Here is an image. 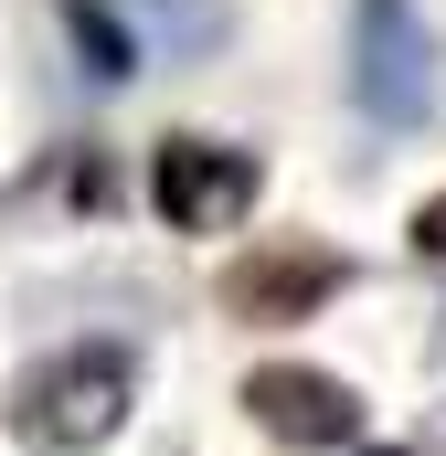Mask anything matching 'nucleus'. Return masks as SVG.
<instances>
[{"mask_svg":"<svg viewBox=\"0 0 446 456\" xmlns=\"http://www.w3.org/2000/svg\"><path fill=\"white\" fill-rule=\"evenodd\" d=\"M244 414H255L277 446H340V436L361 425L351 382H340V371H309V361H266V371L244 382Z\"/></svg>","mask_w":446,"mask_h":456,"instance_id":"4","label":"nucleus"},{"mask_svg":"<svg viewBox=\"0 0 446 456\" xmlns=\"http://www.w3.org/2000/svg\"><path fill=\"white\" fill-rule=\"evenodd\" d=\"M351 96L372 127H415L436 107V43L415 0H361L351 11Z\"/></svg>","mask_w":446,"mask_h":456,"instance_id":"2","label":"nucleus"},{"mask_svg":"<svg viewBox=\"0 0 446 456\" xmlns=\"http://www.w3.org/2000/svg\"><path fill=\"white\" fill-rule=\"evenodd\" d=\"M372 456H404V446H372Z\"/></svg>","mask_w":446,"mask_h":456,"instance_id":"8","label":"nucleus"},{"mask_svg":"<svg viewBox=\"0 0 446 456\" xmlns=\"http://www.w3.org/2000/svg\"><path fill=\"white\" fill-rule=\"evenodd\" d=\"M75 53H86V75H96V86H128V75H138L128 32H117V21L96 11V0H75Z\"/></svg>","mask_w":446,"mask_h":456,"instance_id":"6","label":"nucleus"},{"mask_svg":"<svg viewBox=\"0 0 446 456\" xmlns=\"http://www.w3.org/2000/svg\"><path fill=\"white\" fill-rule=\"evenodd\" d=\"M330 287H340L330 244H255V255L223 265V308H234V319H309Z\"/></svg>","mask_w":446,"mask_h":456,"instance_id":"5","label":"nucleus"},{"mask_svg":"<svg viewBox=\"0 0 446 456\" xmlns=\"http://www.w3.org/2000/svg\"><path fill=\"white\" fill-rule=\"evenodd\" d=\"M255 149H223V138H160V159H149V191H160V213L181 233H223L234 213H255Z\"/></svg>","mask_w":446,"mask_h":456,"instance_id":"3","label":"nucleus"},{"mask_svg":"<svg viewBox=\"0 0 446 456\" xmlns=\"http://www.w3.org/2000/svg\"><path fill=\"white\" fill-rule=\"evenodd\" d=\"M117 425H128V350H107V340H75L11 382V436L32 456H86Z\"/></svg>","mask_w":446,"mask_h":456,"instance_id":"1","label":"nucleus"},{"mask_svg":"<svg viewBox=\"0 0 446 456\" xmlns=\"http://www.w3.org/2000/svg\"><path fill=\"white\" fill-rule=\"evenodd\" d=\"M415 244H425V255H446V191H436V202H415Z\"/></svg>","mask_w":446,"mask_h":456,"instance_id":"7","label":"nucleus"}]
</instances>
